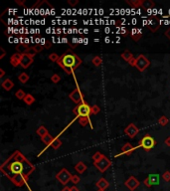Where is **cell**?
<instances>
[{
  "instance_id": "obj_15",
  "label": "cell",
  "mask_w": 170,
  "mask_h": 191,
  "mask_svg": "<svg viewBox=\"0 0 170 191\" xmlns=\"http://www.w3.org/2000/svg\"><path fill=\"white\" fill-rule=\"evenodd\" d=\"M21 59H22V54L20 53H15L11 56L10 58V64L13 66V67H17V66L20 65Z\"/></svg>"
},
{
  "instance_id": "obj_39",
  "label": "cell",
  "mask_w": 170,
  "mask_h": 191,
  "mask_svg": "<svg viewBox=\"0 0 170 191\" xmlns=\"http://www.w3.org/2000/svg\"><path fill=\"white\" fill-rule=\"evenodd\" d=\"M128 64H129L130 66H132V67H135V64H136V58H133L130 60L129 62H128Z\"/></svg>"
},
{
  "instance_id": "obj_47",
  "label": "cell",
  "mask_w": 170,
  "mask_h": 191,
  "mask_svg": "<svg viewBox=\"0 0 170 191\" xmlns=\"http://www.w3.org/2000/svg\"><path fill=\"white\" fill-rule=\"evenodd\" d=\"M61 191H71V188L70 187H68V186H65Z\"/></svg>"
},
{
  "instance_id": "obj_10",
  "label": "cell",
  "mask_w": 170,
  "mask_h": 191,
  "mask_svg": "<svg viewBox=\"0 0 170 191\" xmlns=\"http://www.w3.org/2000/svg\"><path fill=\"white\" fill-rule=\"evenodd\" d=\"M150 22L147 24V28L150 30L151 32H156L158 29L160 28V19L156 15H150Z\"/></svg>"
},
{
  "instance_id": "obj_41",
  "label": "cell",
  "mask_w": 170,
  "mask_h": 191,
  "mask_svg": "<svg viewBox=\"0 0 170 191\" xmlns=\"http://www.w3.org/2000/svg\"><path fill=\"white\" fill-rule=\"evenodd\" d=\"M164 35H165V36H166V37H167V38H168V39H169V40H170V28H168V29H167V30H166V31H165V32H164Z\"/></svg>"
},
{
  "instance_id": "obj_13",
  "label": "cell",
  "mask_w": 170,
  "mask_h": 191,
  "mask_svg": "<svg viewBox=\"0 0 170 191\" xmlns=\"http://www.w3.org/2000/svg\"><path fill=\"white\" fill-rule=\"evenodd\" d=\"M138 131H139L138 127H137L134 124H129L124 128V133L126 134L128 137H130V138H133L134 136L137 135Z\"/></svg>"
},
{
  "instance_id": "obj_16",
  "label": "cell",
  "mask_w": 170,
  "mask_h": 191,
  "mask_svg": "<svg viewBox=\"0 0 170 191\" xmlns=\"http://www.w3.org/2000/svg\"><path fill=\"white\" fill-rule=\"evenodd\" d=\"M109 186V181H107L106 179H104L103 177L100 178V179L98 180V182H97V187L98 188V190H103V191H104Z\"/></svg>"
},
{
  "instance_id": "obj_44",
  "label": "cell",
  "mask_w": 170,
  "mask_h": 191,
  "mask_svg": "<svg viewBox=\"0 0 170 191\" xmlns=\"http://www.w3.org/2000/svg\"><path fill=\"white\" fill-rule=\"evenodd\" d=\"M15 2H16L18 5H24V3H25V0H23V1H19V0H15Z\"/></svg>"
},
{
  "instance_id": "obj_42",
  "label": "cell",
  "mask_w": 170,
  "mask_h": 191,
  "mask_svg": "<svg viewBox=\"0 0 170 191\" xmlns=\"http://www.w3.org/2000/svg\"><path fill=\"white\" fill-rule=\"evenodd\" d=\"M68 44H69V46H70L72 49H75L77 46V44H75V43H72V42H68Z\"/></svg>"
},
{
  "instance_id": "obj_12",
  "label": "cell",
  "mask_w": 170,
  "mask_h": 191,
  "mask_svg": "<svg viewBox=\"0 0 170 191\" xmlns=\"http://www.w3.org/2000/svg\"><path fill=\"white\" fill-rule=\"evenodd\" d=\"M124 185L130 191H134L140 185V182L137 180V179L134 177V176H129L127 180L124 182Z\"/></svg>"
},
{
  "instance_id": "obj_23",
  "label": "cell",
  "mask_w": 170,
  "mask_h": 191,
  "mask_svg": "<svg viewBox=\"0 0 170 191\" xmlns=\"http://www.w3.org/2000/svg\"><path fill=\"white\" fill-rule=\"evenodd\" d=\"M24 103H25L26 104H28V106H31L32 104L35 103V98L33 97V96L31 94H27L26 97L24 98Z\"/></svg>"
},
{
  "instance_id": "obj_26",
  "label": "cell",
  "mask_w": 170,
  "mask_h": 191,
  "mask_svg": "<svg viewBox=\"0 0 170 191\" xmlns=\"http://www.w3.org/2000/svg\"><path fill=\"white\" fill-rule=\"evenodd\" d=\"M61 145H62V141L59 137H55L54 140L52 141V143H51V146H52L54 149H58Z\"/></svg>"
},
{
  "instance_id": "obj_24",
  "label": "cell",
  "mask_w": 170,
  "mask_h": 191,
  "mask_svg": "<svg viewBox=\"0 0 170 191\" xmlns=\"http://www.w3.org/2000/svg\"><path fill=\"white\" fill-rule=\"evenodd\" d=\"M41 139H42V141H43L46 145H51V143H52V141L54 140V137L51 135L50 133H48L47 135L43 136Z\"/></svg>"
},
{
  "instance_id": "obj_6",
  "label": "cell",
  "mask_w": 170,
  "mask_h": 191,
  "mask_svg": "<svg viewBox=\"0 0 170 191\" xmlns=\"http://www.w3.org/2000/svg\"><path fill=\"white\" fill-rule=\"evenodd\" d=\"M149 65H150V62H149V60L146 58L145 56H143L142 54L138 55V57L136 58V64H135V68L139 72H143L148 68Z\"/></svg>"
},
{
  "instance_id": "obj_19",
  "label": "cell",
  "mask_w": 170,
  "mask_h": 191,
  "mask_svg": "<svg viewBox=\"0 0 170 191\" xmlns=\"http://www.w3.org/2000/svg\"><path fill=\"white\" fill-rule=\"evenodd\" d=\"M86 168H88V167H86V165L83 162V161H80V162H78L76 164V166H75V169H76V171L78 173H80V174H83V173L86 170Z\"/></svg>"
},
{
  "instance_id": "obj_31",
  "label": "cell",
  "mask_w": 170,
  "mask_h": 191,
  "mask_svg": "<svg viewBox=\"0 0 170 191\" xmlns=\"http://www.w3.org/2000/svg\"><path fill=\"white\" fill-rule=\"evenodd\" d=\"M103 157V154L101 153V152H100V151L95 152V153L92 155V159H94V162H97V161L101 159Z\"/></svg>"
},
{
  "instance_id": "obj_2",
  "label": "cell",
  "mask_w": 170,
  "mask_h": 191,
  "mask_svg": "<svg viewBox=\"0 0 170 191\" xmlns=\"http://www.w3.org/2000/svg\"><path fill=\"white\" fill-rule=\"evenodd\" d=\"M60 67L68 75H71L79 66L82 64V59L74 53L72 49H68L65 53L60 56L59 61L57 62Z\"/></svg>"
},
{
  "instance_id": "obj_22",
  "label": "cell",
  "mask_w": 170,
  "mask_h": 191,
  "mask_svg": "<svg viewBox=\"0 0 170 191\" xmlns=\"http://www.w3.org/2000/svg\"><path fill=\"white\" fill-rule=\"evenodd\" d=\"M121 58L124 60V61H126L127 63L130 61L131 59L133 58V55H132V53L130 52V51H128V50H126V51H124L123 53L121 54Z\"/></svg>"
},
{
  "instance_id": "obj_28",
  "label": "cell",
  "mask_w": 170,
  "mask_h": 191,
  "mask_svg": "<svg viewBox=\"0 0 170 191\" xmlns=\"http://www.w3.org/2000/svg\"><path fill=\"white\" fill-rule=\"evenodd\" d=\"M92 63L95 66V67H100V66L101 65V63H103V59H101L100 56H95L92 58Z\"/></svg>"
},
{
  "instance_id": "obj_43",
  "label": "cell",
  "mask_w": 170,
  "mask_h": 191,
  "mask_svg": "<svg viewBox=\"0 0 170 191\" xmlns=\"http://www.w3.org/2000/svg\"><path fill=\"white\" fill-rule=\"evenodd\" d=\"M164 143H165L167 146H170V136L167 137V138L165 139V141H164Z\"/></svg>"
},
{
  "instance_id": "obj_32",
  "label": "cell",
  "mask_w": 170,
  "mask_h": 191,
  "mask_svg": "<svg viewBox=\"0 0 170 191\" xmlns=\"http://www.w3.org/2000/svg\"><path fill=\"white\" fill-rule=\"evenodd\" d=\"M60 59V56H58V54L56 53H51L49 55V60L51 62H58Z\"/></svg>"
},
{
  "instance_id": "obj_34",
  "label": "cell",
  "mask_w": 170,
  "mask_h": 191,
  "mask_svg": "<svg viewBox=\"0 0 170 191\" xmlns=\"http://www.w3.org/2000/svg\"><path fill=\"white\" fill-rule=\"evenodd\" d=\"M60 80H61V77H60L58 74H54L53 76L51 77V81H52L54 84H58L60 82Z\"/></svg>"
},
{
  "instance_id": "obj_30",
  "label": "cell",
  "mask_w": 170,
  "mask_h": 191,
  "mask_svg": "<svg viewBox=\"0 0 170 191\" xmlns=\"http://www.w3.org/2000/svg\"><path fill=\"white\" fill-rule=\"evenodd\" d=\"M168 122H169V119L165 115H162L159 119H158V124H159L160 125H162V127H165Z\"/></svg>"
},
{
  "instance_id": "obj_27",
  "label": "cell",
  "mask_w": 170,
  "mask_h": 191,
  "mask_svg": "<svg viewBox=\"0 0 170 191\" xmlns=\"http://www.w3.org/2000/svg\"><path fill=\"white\" fill-rule=\"evenodd\" d=\"M18 80L21 84H26L29 80V76L26 73H21L19 76H18Z\"/></svg>"
},
{
  "instance_id": "obj_36",
  "label": "cell",
  "mask_w": 170,
  "mask_h": 191,
  "mask_svg": "<svg viewBox=\"0 0 170 191\" xmlns=\"http://www.w3.org/2000/svg\"><path fill=\"white\" fill-rule=\"evenodd\" d=\"M162 178H163V180L164 181H166V182H169L170 181V171H165L163 173V175H162Z\"/></svg>"
},
{
  "instance_id": "obj_20",
  "label": "cell",
  "mask_w": 170,
  "mask_h": 191,
  "mask_svg": "<svg viewBox=\"0 0 170 191\" xmlns=\"http://www.w3.org/2000/svg\"><path fill=\"white\" fill-rule=\"evenodd\" d=\"M125 2H126L128 5H130L132 8H138L142 6L143 0H126Z\"/></svg>"
},
{
  "instance_id": "obj_45",
  "label": "cell",
  "mask_w": 170,
  "mask_h": 191,
  "mask_svg": "<svg viewBox=\"0 0 170 191\" xmlns=\"http://www.w3.org/2000/svg\"><path fill=\"white\" fill-rule=\"evenodd\" d=\"M71 191H80V190H79V188L76 186V185H74V186L71 187Z\"/></svg>"
},
{
  "instance_id": "obj_17",
  "label": "cell",
  "mask_w": 170,
  "mask_h": 191,
  "mask_svg": "<svg viewBox=\"0 0 170 191\" xmlns=\"http://www.w3.org/2000/svg\"><path fill=\"white\" fill-rule=\"evenodd\" d=\"M130 36H131V38H132L133 41L137 42V41H139V39L142 37V33L138 29H131Z\"/></svg>"
},
{
  "instance_id": "obj_18",
  "label": "cell",
  "mask_w": 170,
  "mask_h": 191,
  "mask_svg": "<svg viewBox=\"0 0 170 191\" xmlns=\"http://www.w3.org/2000/svg\"><path fill=\"white\" fill-rule=\"evenodd\" d=\"M2 88L5 90V91H11L12 88L14 87V83L12 82V81L10 79H6L2 82L1 84Z\"/></svg>"
},
{
  "instance_id": "obj_21",
  "label": "cell",
  "mask_w": 170,
  "mask_h": 191,
  "mask_svg": "<svg viewBox=\"0 0 170 191\" xmlns=\"http://www.w3.org/2000/svg\"><path fill=\"white\" fill-rule=\"evenodd\" d=\"M36 133H37L38 135L42 138L43 136L47 135V134L49 133V131H48V130L44 127V125H41V127H39L37 128V130H36Z\"/></svg>"
},
{
  "instance_id": "obj_40",
  "label": "cell",
  "mask_w": 170,
  "mask_h": 191,
  "mask_svg": "<svg viewBox=\"0 0 170 191\" xmlns=\"http://www.w3.org/2000/svg\"><path fill=\"white\" fill-rule=\"evenodd\" d=\"M0 51H1V55H0V59H3V58H4L6 52H5V50L3 49L2 47H0Z\"/></svg>"
},
{
  "instance_id": "obj_4",
  "label": "cell",
  "mask_w": 170,
  "mask_h": 191,
  "mask_svg": "<svg viewBox=\"0 0 170 191\" xmlns=\"http://www.w3.org/2000/svg\"><path fill=\"white\" fill-rule=\"evenodd\" d=\"M155 144H156V141H155L153 137L150 136L149 134H146L145 136H143L142 138L139 140L138 145L136 146V148L141 147L144 149L145 151H149L154 147Z\"/></svg>"
},
{
  "instance_id": "obj_5",
  "label": "cell",
  "mask_w": 170,
  "mask_h": 191,
  "mask_svg": "<svg viewBox=\"0 0 170 191\" xmlns=\"http://www.w3.org/2000/svg\"><path fill=\"white\" fill-rule=\"evenodd\" d=\"M72 175H73V174H71V173L69 172L68 169L63 168V169L60 170V171H59L58 173H57L56 179H57V180H58L62 185H66L69 181H71Z\"/></svg>"
},
{
  "instance_id": "obj_1",
  "label": "cell",
  "mask_w": 170,
  "mask_h": 191,
  "mask_svg": "<svg viewBox=\"0 0 170 191\" xmlns=\"http://www.w3.org/2000/svg\"><path fill=\"white\" fill-rule=\"evenodd\" d=\"M0 170L15 186L22 187L34 172L35 166L19 150H15L2 163Z\"/></svg>"
},
{
  "instance_id": "obj_33",
  "label": "cell",
  "mask_w": 170,
  "mask_h": 191,
  "mask_svg": "<svg viewBox=\"0 0 170 191\" xmlns=\"http://www.w3.org/2000/svg\"><path fill=\"white\" fill-rule=\"evenodd\" d=\"M91 110H92V115H98V113L101 112V109L98 104H94V106H92Z\"/></svg>"
},
{
  "instance_id": "obj_25",
  "label": "cell",
  "mask_w": 170,
  "mask_h": 191,
  "mask_svg": "<svg viewBox=\"0 0 170 191\" xmlns=\"http://www.w3.org/2000/svg\"><path fill=\"white\" fill-rule=\"evenodd\" d=\"M154 5H155L154 2L151 1V0H144V1H143V3H142L141 7L144 8V9H150V8H153Z\"/></svg>"
},
{
  "instance_id": "obj_38",
  "label": "cell",
  "mask_w": 170,
  "mask_h": 191,
  "mask_svg": "<svg viewBox=\"0 0 170 191\" xmlns=\"http://www.w3.org/2000/svg\"><path fill=\"white\" fill-rule=\"evenodd\" d=\"M68 3L72 7H74V6H76L78 3H79V1H78V0H68Z\"/></svg>"
},
{
  "instance_id": "obj_8",
  "label": "cell",
  "mask_w": 170,
  "mask_h": 191,
  "mask_svg": "<svg viewBox=\"0 0 170 191\" xmlns=\"http://www.w3.org/2000/svg\"><path fill=\"white\" fill-rule=\"evenodd\" d=\"M69 98H70V100L72 101H74L75 104H80L85 101H84V96L82 94V92H81V90L78 88L75 89L74 91L69 95Z\"/></svg>"
},
{
  "instance_id": "obj_3",
  "label": "cell",
  "mask_w": 170,
  "mask_h": 191,
  "mask_svg": "<svg viewBox=\"0 0 170 191\" xmlns=\"http://www.w3.org/2000/svg\"><path fill=\"white\" fill-rule=\"evenodd\" d=\"M91 106H89L88 103L84 101V103L77 104V107H74L73 113L79 118V124L82 127H86L88 124H91L89 121V115H92Z\"/></svg>"
},
{
  "instance_id": "obj_11",
  "label": "cell",
  "mask_w": 170,
  "mask_h": 191,
  "mask_svg": "<svg viewBox=\"0 0 170 191\" xmlns=\"http://www.w3.org/2000/svg\"><path fill=\"white\" fill-rule=\"evenodd\" d=\"M33 55L28 53H24L22 54V59H21V63L20 66L24 69H27L31 66L33 63H34V59H33Z\"/></svg>"
},
{
  "instance_id": "obj_48",
  "label": "cell",
  "mask_w": 170,
  "mask_h": 191,
  "mask_svg": "<svg viewBox=\"0 0 170 191\" xmlns=\"http://www.w3.org/2000/svg\"><path fill=\"white\" fill-rule=\"evenodd\" d=\"M98 191H103V190H98Z\"/></svg>"
},
{
  "instance_id": "obj_7",
  "label": "cell",
  "mask_w": 170,
  "mask_h": 191,
  "mask_svg": "<svg viewBox=\"0 0 170 191\" xmlns=\"http://www.w3.org/2000/svg\"><path fill=\"white\" fill-rule=\"evenodd\" d=\"M94 165L97 167L101 172L103 173V172H106L110 166H112V161H110L106 156H104L103 155V157L101 158V159L97 161V162H94Z\"/></svg>"
},
{
  "instance_id": "obj_46",
  "label": "cell",
  "mask_w": 170,
  "mask_h": 191,
  "mask_svg": "<svg viewBox=\"0 0 170 191\" xmlns=\"http://www.w3.org/2000/svg\"><path fill=\"white\" fill-rule=\"evenodd\" d=\"M4 75H5V72L3 69H0V78H3L4 77Z\"/></svg>"
},
{
  "instance_id": "obj_14",
  "label": "cell",
  "mask_w": 170,
  "mask_h": 191,
  "mask_svg": "<svg viewBox=\"0 0 170 191\" xmlns=\"http://www.w3.org/2000/svg\"><path fill=\"white\" fill-rule=\"evenodd\" d=\"M134 149H136V146L134 147V146L131 144V143L129 142H127V143H125V144L122 146L121 147V152L119 154H118L116 156H118V155H120V154H126V155H130L132 152L134 151Z\"/></svg>"
},
{
  "instance_id": "obj_29",
  "label": "cell",
  "mask_w": 170,
  "mask_h": 191,
  "mask_svg": "<svg viewBox=\"0 0 170 191\" xmlns=\"http://www.w3.org/2000/svg\"><path fill=\"white\" fill-rule=\"evenodd\" d=\"M26 95L25 94V92L23 91V90H18V91L15 93V96H16V98H18V100H24V98L26 97Z\"/></svg>"
},
{
  "instance_id": "obj_37",
  "label": "cell",
  "mask_w": 170,
  "mask_h": 191,
  "mask_svg": "<svg viewBox=\"0 0 170 191\" xmlns=\"http://www.w3.org/2000/svg\"><path fill=\"white\" fill-rule=\"evenodd\" d=\"M33 48H34V50L36 51V53H39V52H42V51L44 50V47L42 46V45L40 44H36L33 46Z\"/></svg>"
},
{
  "instance_id": "obj_35",
  "label": "cell",
  "mask_w": 170,
  "mask_h": 191,
  "mask_svg": "<svg viewBox=\"0 0 170 191\" xmlns=\"http://www.w3.org/2000/svg\"><path fill=\"white\" fill-rule=\"evenodd\" d=\"M71 181H72V183H74L75 185H76V184H78V183H80L81 178H80L79 175H72Z\"/></svg>"
},
{
  "instance_id": "obj_9",
  "label": "cell",
  "mask_w": 170,
  "mask_h": 191,
  "mask_svg": "<svg viewBox=\"0 0 170 191\" xmlns=\"http://www.w3.org/2000/svg\"><path fill=\"white\" fill-rule=\"evenodd\" d=\"M143 183H144L145 186H147V187H152V186H155V185H159L160 177L158 174H149L147 177L144 179Z\"/></svg>"
}]
</instances>
